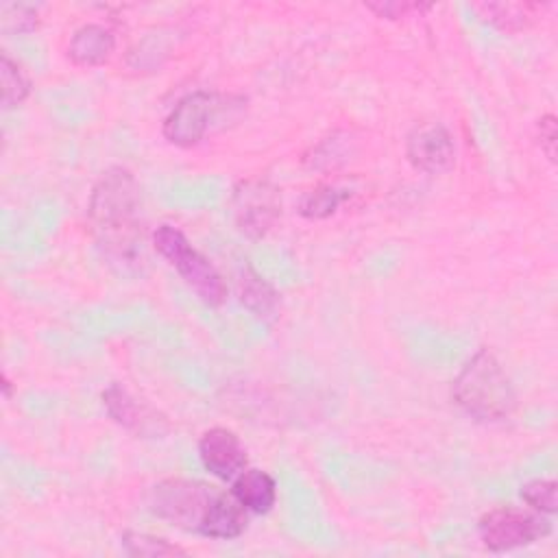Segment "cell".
<instances>
[{
  "instance_id": "cell-1",
  "label": "cell",
  "mask_w": 558,
  "mask_h": 558,
  "mask_svg": "<svg viewBox=\"0 0 558 558\" xmlns=\"http://www.w3.org/2000/svg\"><path fill=\"white\" fill-rule=\"evenodd\" d=\"M142 194L126 168H109L96 181L89 196V225L111 264L133 266L142 257Z\"/></svg>"
},
{
  "instance_id": "cell-2",
  "label": "cell",
  "mask_w": 558,
  "mask_h": 558,
  "mask_svg": "<svg viewBox=\"0 0 558 558\" xmlns=\"http://www.w3.org/2000/svg\"><path fill=\"white\" fill-rule=\"evenodd\" d=\"M451 397L466 416L480 423L506 421L517 410L514 386L488 349H480L464 362L451 384Z\"/></svg>"
},
{
  "instance_id": "cell-3",
  "label": "cell",
  "mask_w": 558,
  "mask_h": 558,
  "mask_svg": "<svg viewBox=\"0 0 558 558\" xmlns=\"http://www.w3.org/2000/svg\"><path fill=\"white\" fill-rule=\"evenodd\" d=\"M155 251L168 259L187 288L209 307H218L227 299V283L216 266L190 244L185 233L172 225H161L153 231Z\"/></svg>"
},
{
  "instance_id": "cell-4",
  "label": "cell",
  "mask_w": 558,
  "mask_h": 558,
  "mask_svg": "<svg viewBox=\"0 0 558 558\" xmlns=\"http://www.w3.org/2000/svg\"><path fill=\"white\" fill-rule=\"evenodd\" d=\"M218 493L220 490L198 480L168 477L150 488L148 508L170 525L201 534Z\"/></svg>"
},
{
  "instance_id": "cell-5",
  "label": "cell",
  "mask_w": 558,
  "mask_h": 558,
  "mask_svg": "<svg viewBox=\"0 0 558 558\" xmlns=\"http://www.w3.org/2000/svg\"><path fill=\"white\" fill-rule=\"evenodd\" d=\"M242 102V98L203 89L185 94L166 116L161 133L174 146L192 148L205 140V135L218 124V120L227 111Z\"/></svg>"
},
{
  "instance_id": "cell-6",
  "label": "cell",
  "mask_w": 558,
  "mask_h": 558,
  "mask_svg": "<svg viewBox=\"0 0 558 558\" xmlns=\"http://www.w3.org/2000/svg\"><path fill=\"white\" fill-rule=\"evenodd\" d=\"M477 532L488 551L501 554L547 538L551 534V521L534 510L499 506L482 514Z\"/></svg>"
},
{
  "instance_id": "cell-7",
  "label": "cell",
  "mask_w": 558,
  "mask_h": 558,
  "mask_svg": "<svg viewBox=\"0 0 558 558\" xmlns=\"http://www.w3.org/2000/svg\"><path fill=\"white\" fill-rule=\"evenodd\" d=\"M231 214L242 235L259 240L281 216V194L266 179L240 181L231 196Z\"/></svg>"
},
{
  "instance_id": "cell-8",
  "label": "cell",
  "mask_w": 558,
  "mask_h": 558,
  "mask_svg": "<svg viewBox=\"0 0 558 558\" xmlns=\"http://www.w3.org/2000/svg\"><path fill=\"white\" fill-rule=\"evenodd\" d=\"M405 157L414 170L425 174L449 172L456 163V142L440 122L416 124L405 140Z\"/></svg>"
},
{
  "instance_id": "cell-9",
  "label": "cell",
  "mask_w": 558,
  "mask_h": 558,
  "mask_svg": "<svg viewBox=\"0 0 558 558\" xmlns=\"http://www.w3.org/2000/svg\"><path fill=\"white\" fill-rule=\"evenodd\" d=\"M102 405L113 423L133 432L135 436L159 438L170 429L163 414H159L148 403L135 399L120 384H111L102 390Z\"/></svg>"
},
{
  "instance_id": "cell-10",
  "label": "cell",
  "mask_w": 558,
  "mask_h": 558,
  "mask_svg": "<svg viewBox=\"0 0 558 558\" xmlns=\"http://www.w3.org/2000/svg\"><path fill=\"white\" fill-rule=\"evenodd\" d=\"M198 458L211 475L225 482L246 469V451L240 438L227 427H211L201 436Z\"/></svg>"
},
{
  "instance_id": "cell-11",
  "label": "cell",
  "mask_w": 558,
  "mask_h": 558,
  "mask_svg": "<svg viewBox=\"0 0 558 558\" xmlns=\"http://www.w3.org/2000/svg\"><path fill=\"white\" fill-rule=\"evenodd\" d=\"M116 50V35L102 24L78 26L68 44V59L78 68H96L111 59Z\"/></svg>"
},
{
  "instance_id": "cell-12",
  "label": "cell",
  "mask_w": 558,
  "mask_h": 558,
  "mask_svg": "<svg viewBox=\"0 0 558 558\" xmlns=\"http://www.w3.org/2000/svg\"><path fill=\"white\" fill-rule=\"evenodd\" d=\"M248 523V510L233 497V493L220 490L209 508L201 536L216 541H231L244 534Z\"/></svg>"
},
{
  "instance_id": "cell-13",
  "label": "cell",
  "mask_w": 558,
  "mask_h": 558,
  "mask_svg": "<svg viewBox=\"0 0 558 558\" xmlns=\"http://www.w3.org/2000/svg\"><path fill=\"white\" fill-rule=\"evenodd\" d=\"M233 497L253 514H266L277 501V482L262 469H244L233 477Z\"/></svg>"
},
{
  "instance_id": "cell-14",
  "label": "cell",
  "mask_w": 558,
  "mask_h": 558,
  "mask_svg": "<svg viewBox=\"0 0 558 558\" xmlns=\"http://www.w3.org/2000/svg\"><path fill=\"white\" fill-rule=\"evenodd\" d=\"M473 11L490 26L504 33H519L534 24L543 11L538 2H477Z\"/></svg>"
},
{
  "instance_id": "cell-15",
  "label": "cell",
  "mask_w": 558,
  "mask_h": 558,
  "mask_svg": "<svg viewBox=\"0 0 558 558\" xmlns=\"http://www.w3.org/2000/svg\"><path fill=\"white\" fill-rule=\"evenodd\" d=\"M240 303L259 320H275L279 312V292L253 268H244L238 279Z\"/></svg>"
},
{
  "instance_id": "cell-16",
  "label": "cell",
  "mask_w": 558,
  "mask_h": 558,
  "mask_svg": "<svg viewBox=\"0 0 558 558\" xmlns=\"http://www.w3.org/2000/svg\"><path fill=\"white\" fill-rule=\"evenodd\" d=\"M349 198V190L323 183L307 190L299 201V214L307 220H323L336 214V209Z\"/></svg>"
},
{
  "instance_id": "cell-17",
  "label": "cell",
  "mask_w": 558,
  "mask_h": 558,
  "mask_svg": "<svg viewBox=\"0 0 558 558\" xmlns=\"http://www.w3.org/2000/svg\"><path fill=\"white\" fill-rule=\"evenodd\" d=\"M0 85H2V109L9 111L22 105L31 94V81L20 63L7 52L0 54Z\"/></svg>"
},
{
  "instance_id": "cell-18",
  "label": "cell",
  "mask_w": 558,
  "mask_h": 558,
  "mask_svg": "<svg viewBox=\"0 0 558 558\" xmlns=\"http://www.w3.org/2000/svg\"><path fill=\"white\" fill-rule=\"evenodd\" d=\"M122 547L129 556L135 558H166V556H185L187 551L163 536L146 534V532H124Z\"/></svg>"
},
{
  "instance_id": "cell-19",
  "label": "cell",
  "mask_w": 558,
  "mask_h": 558,
  "mask_svg": "<svg viewBox=\"0 0 558 558\" xmlns=\"http://www.w3.org/2000/svg\"><path fill=\"white\" fill-rule=\"evenodd\" d=\"M521 499L534 510L545 517L558 510V484L556 480L536 477L521 486Z\"/></svg>"
},
{
  "instance_id": "cell-20",
  "label": "cell",
  "mask_w": 558,
  "mask_h": 558,
  "mask_svg": "<svg viewBox=\"0 0 558 558\" xmlns=\"http://www.w3.org/2000/svg\"><path fill=\"white\" fill-rule=\"evenodd\" d=\"M0 26L4 33L24 35L37 28V9L31 4H2Z\"/></svg>"
},
{
  "instance_id": "cell-21",
  "label": "cell",
  "mask_w": 558,
  "mask_h": 558,
  "mask_svg": "<svg viewBox=\"0 0 558 558\" xmlns=\"http://www.w3.org/2000/svg\"><path fill=\"white\" fill-rule=\"evenodd\" d=\"M364 7L384 20H401V17H410L412 13H425L432 9L429 2H412V0H371V2H364Z\"/></svg>"
},
{
  "instance_id": "cell-22",
  "label": "cell",
  "mask_w": 558,
  "mask_h": 558,
  "mask_svg": "<svg viewBox=\"0 0 558 558\" xmlns=\"http://www.w3.org/2000/svg\"><path fill=\"white\" fill-rule=\"evenodd\" d=\"M538 144L545 157L556 163V144H558V120L554 113H545L538 120Z\"/></svg>"
},
{
  "instance_id": "cell-23",
  "label": "cell",
  "mask_w": 558,
  "mask_h": 558,
  "mask_svg": "<svg viewBox=\"0 0 558 558\" xmlns=\"http://www.w3.org/2000/svg\"><path fill=\"white\" fill-rule=\"evenodd\" d=\"M2 390H4V397L9 399L11 397V381L7 375H2Z\"/></svg>"
}]
</instances>
